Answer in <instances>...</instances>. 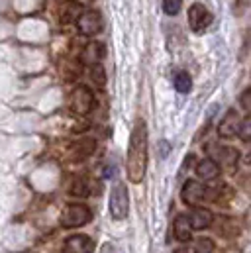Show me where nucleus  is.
<instances>
[{
    "label": "nucleus",
    "instance_id": "10",
    "mask_svg": "<svg viewBox=\"0 0 251 253\" xmlns=\"http://www.w3.org/2000/svg\"><path fill=\"white\" fill-rule=\"evenodd\" d=\"M188 220H190V228L192 230H204V228H210L212 226L214 216H212L210 210H206L202 206H194L192 212H190V216H188Z\"/></svg>",
    "mask_w": 251,
    "mask_h": 253
},
{
    "label": "nucleus",
    "instance_id": "9",
    "mask_svg": "<svg viewBox=\"0 0 251 253\" xmlns=\"http://www.w3.org/2000/svg\"><path fill=\"white\" fill-rule=\"evenodd\" d=\"M92 250H94V242L83 234L71 236L65 242V252L67 253H92Z\"/></svg>",
    "mask_w": 251,
    "mask_h": 253
},
{
    "label": "nucleus",
    "instance_id": "14",
    "mask_svg": "<svg viewBox=\"0 0 251 253\" xmlns=\"http://www.w3.org/2000/svg\"><path fill=\"white\" fill-rule=\"evenodd\" d=\"M218 173H220V167H218V163L214 161V159H202L198 165H196V175L200 177V179H204V181H208V179H216L218 177Z\"/></svg>",
    "mask_w": 251,
    "mask_h": 253
},
{
    "label": "nucleus",
    "instance_id": "7",
    "mask_svg": "<svg viewBox=\"0 0 251 253\" xmlns=\"http://www.w3.org/2000/svg\"><path fill=\"white\" fill-rule=\"evenodd\" d=\"M208 192L210 190L206 189L202 183H198V181H187L183 185V190H181L183 200H185V204H188V206H196L202 200H206L208 198Z\"/></svg>",
    "mask_w": 251,
    "mask_h": 253
},
{
    "label": "nucleus",
    "instance_id": "12",
    "mask_svg": "<svg viewBox=\"0 0 251 253\" xmlns=\"http://www.w3.org/2000/svg\"><path fill=\"white\" fill-rule=\"evenodd\" d=\"M104 53H106L104 43H100V42H90V43L83 49V61L88 65H98L104 59Z\"/></svg>",
    "mask_w": 251,
    "mask_h": 253
},
{
    "label": "nucleus",
    "instance_id": "13",
    "mask_svg": "<svg viewBox=\"0 0 251 253\" xmlns=\"http://www.w3.org/2000/svg\"><path fill=\"white\" fill-rule=\"evenodd\" d=\"M173 232H175V238L179 240V242H183V244H187L190 242V232H192V228H190V220H188L187 214H179L177 218H175V222H173Z\"/></svg>",
    "mask_w": 251,
    "mask_h": 253
},
{
    "label": "nucleus",
    "instance_id": "2",
    "mask_svg": "<svg viewBox=\"0 0 251 253\" xmlns=\"http://www.w3.org/2000/svg\"><path fill=\"white\" fill-rule=\"evenodd\" d=\"M92 220V212L84 204H69L61 214L63 228H81Z\"/></svg>",
    "mask_w": 251,
    "mask_h": 253
},
{
    "label": "nucleus",
    "instance_id": "23",
    "mask_svg": "<svg viewBox=\"0 0 251 253\" xmlns=\"http://www.w3.org/2000/svg\"><path fill=\"white\" fill-rule=\"evenodd\" d=\"M100 253H118V252H116V248H114L112 244H104V246H102V252Z\"/></svg>",
    "mask_w": 251,
    "mask_h": 253
},
{
    "label": "nucleus",
    "instance_id": "5",
    "mask_svg": "<svg viewBox=\"0 0 251 253\" xmlns=\"http://www.w3.org/2000/svg\"><path fill=\"white\" fill-rule=\"evenodd\" d=\"M94 108V94L86 86H77L71 94V110L75 114H88Z\"/></svg>",
    "mask_w": 251,
    "mask_h": 253
},
{
    "label": "nucleus",
    "instance_id": "22",
    "mask_svg": "<svg viewBox=\"0 0 251 253\" xmlns=\"http://www.w3.org/2000/svg\"><path fill=\"white\" fill-rule=\"evenodd\" d=\"M169 151H171V145H169V141L163 139V141L159 143V157H165Z\"/></svg>",
    "mask_w": 251,
    "mask_h": 253
},
{
    "label": "nucleus",
    "instance_id": "8",
    "mask_svg": "<svg viewBox=\"0 0 251 253\" xmlns=\"http://www.w3.org/2000/svg\"><path fill=\"white\" fill-rule=\"evenodd\" d=\"M206 151L210 153V159H214L216 163H226V165H236L238 163V149L234 147H216L214 143H210L206 147Z\"/></svg>",
    "mask_w": 251,
    "mask_h": 253
},
{
    "label": "nucleus",
    "instance_id": "15",
    "mask_svg": "<svg viewBox=\"0 0 251 253\" xmlns=\"http://www.w3.org/2000/svg\"><path fill=\"white\" fill-rule=\"evenodd\" d=\"M83 12H81V4H77V2H67V4H63L61 8V22L63 24H69V22H77L79 20V16H81Z\"/></svg>",
    "mask_w": 251,
    "mask_h": 253
},
{
    "label": "nucleus",
    "instance_id": "11",
    "mask_svg": "<svg viewBox=\"0 0 251 253\" xmlns=\"http://www.w3.org/2000/svg\"><path fill=\"white\" fill-rule=\"evenodd\" d=\"M240 118H238V112L236 110H228L226 116L220 120L218 124V135L220 137H232L238 133V127H240Z\"/></svg>",
    "mask_w": 251,
    "mask_h": 253
},
{
    "label": "nucleus",
    "instance_id": "1",
    "mask_svg": "<svg viewBox=\"0 0 251 253\" xmlns=\"http://www.w3.org/2000/svg\"><path fill=\"white\" fill-rule=\"evenodd\" d=\"M147 167V126L143 120H139L129 135L127 145V157H126V173L129 183L137 185L145 177Z\"/></svg>",
    "mask_w": 251,
    "mask_h": 253
},
{
    "label": "nucleus",
    "instance_id": "6",
    "mask_svg": "<svg viewBox=\"0 0 251 253\" xmlns=\"http://www.w3.org/2000/svg\"><path fill=\"white\" fill-rule=\"evenodd\" d=\"M212 24V14L204 4H192L188 8V26L192 32L200 34Z\"/></svg>",
    "mask_w": 251,
    "mask_h": 253
},
{
    "label": "nucleus",
    "instance_id": "25",
    "mask_svg": "<svg viewBox=\"0 0 251 253\" xmlns=\"http://www.w3.org/2000/svg\"><path fill=\"white\" fill-rule=\"evenodd\" d=\"M246 163H250L251 165V147L248 149V153H246Z\"/></svg>",
    "mask_w": 251,
    "mask_h": 253
},
{
    "label": "nucleus",
    "instance_id": "21",
    "mask_svg": "<svg viewBox=\"0 0 251 253\" xmlns=\"http://www.w3.org/2000/svg\"><path fill=\"white\" fill-rule=\"evenodd\" d=\"M214 250V244L212 240H196V246H194V253H212Z\"/></svg>",
    "mask_w": 251,
    "mask_h": 253
},
{
    "label": "nucleus",
    "instance_id": "16",
    "mask_svg": "<svg viewBox=\"0 0 251 253\" xmlns=\"http://www.w3.org/2000/svg\"><path fill=\"white\" fill-rule=\"evenodd\" d=\"M173 84H175V88L179 92L185 94V92H190V88H192V79H190V75H188L187 71H179V73H175Z\"/></svg>",
    "mask_w": 251,
    "mask_h": 253
},
{
    "label": "nucleus",
    "instance_id": "24",
    "mask_svg": "<svg viewBox=\"0 0 251 253\" xmlns=\"http://www.w3.org/2000/svg\"><path fill=\"white\" fill-rule=\"evenodd\" d=\"M173 253H192V252H190L188 248H179V250H175Z\"/></svg>",
    "mask_w": 251,
    "mask_h": 253
},
{
    "label": "nucleus",
    "instance_id": "17",
    "mask_svg": "<svg viewBox=\"0 0 251 253\" xmlns=\"http://www.w3.org/2000/svg\"><path fill=\"white\" fill-rule=\"evenodd\" d=\"M90 79L94 81V84L104 86L106 84V71L102 65H90Z\"/></svg>",
    "mask_w": 251,
    "mask_h": 253
},
{
    "label": "nucleus",
    "instance_id": "3",
    "mask_svg": "<svg viewBox=\"0 0 251 253\" xmlns=\"http://www.w3.org/2000/svg\"><path fill=\"white\" fill-rule=\"evenodd\" d=\"M110 214L114 220H124L127 216L129 208V198H127V189L124 183H116L110 190V202H108Z\"/></svg>",
    "mask_w": 251,
    "mask_h": 253
},
{
    "label": "nucleus",
    "instance_id": "18",
    "mask_svg": "<svg viewBox=\"0 0 251 253\" xmlns=\"http://www.w3.org/2000/svg\"><path fill=\"white\" fill-rule=\"evenodd\" d=\"M71 194L73 196H88L90 194V190H88V183L84 181V179H75L73 181V185H71Z\"/></svg>",
    "mask_w": 251,
    "mask_h": 253
},
{
    "label": "nucleus",
    "instance_id": "4",
    "mask_svg": "<svg viewBox=\"0 0 251 253\" xmlns=\"http://www.w3.org/2000/svg\"><path fill=\"white\" fill-rule=\"evenodd\" d=\"M77 28L83 36H96L102 32L104 28V20H102V14L98 10H86L79 16L77 20Z\"/></svg>",
    "mask_w": 251,
    "mask_h": 253
},
{
    "label": "nucleus",
    "instance_id": "19",
    "mask_svg": "<svg viewBox=\"0 0 251 253\" xmlns=\"http://www.w3.org/2000/svg\"><path fill=\"white\" fill-rule=\"evenodd\" d=\"M238 137L242 141H251V116H246L238 127Z\"/></svg>",
    "mask_w": 251,
    "mask_h": 253
},
{
    "label": "nucleus",
    "instance_id": "20",
    "mask_svg": "<svg viewBox=\"0 0 251 253\" xmlns=\"http://www.w3.org/2000/svg\"><path fill=\"white\" fill-rule=\"evenodd\" d=\"M181 6H183V0H163V10L169 16H177L181 12Z\"/></svg>",
    "mask_w": 251,
    "mask_h": 253
}]
</instances>
